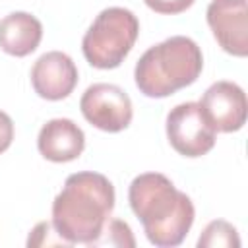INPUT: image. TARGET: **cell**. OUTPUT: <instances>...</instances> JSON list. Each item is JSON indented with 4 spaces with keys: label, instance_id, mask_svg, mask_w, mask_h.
I'll return each mask as SVG.
<instances>
[{
    "label": "cell",
    "instance_id": "cell-3",
    "mask_svg": "<svg viewBox=\"0 0 248 248\" xmlns=\"http://www.w3.org/2000/svg\"><path fill=\"white\" fill-rule=\"evenodd\" d=\"M203 68L200 46L184 35H174L147 48L136 64L134 79L138 89L153 99L169 97L192 85Z\"/></svg>",
    "mask_w": 248,
    "mask_h": 248
},
{
    "label": "cell",
    "instance_id": "cell-5",
    "mask_svg": "<svg viewBox=\"0 0 248 248\" xmlns=\"http://www.w3.org/2000/svg\"><path fill=\"white\" fill-rule=\"evenodd\" d=\"M167 138L172 149L184 157H202L215 145V130L200 103H180L167 114Z\"/></svg>",
    "mask_w": 248,
    "mask_h": 248
},
{
    "label": "cell",
    "instance_id": "cell-11",
    "mask_svg": "<svg viewBox=\"0 0 248 248\" xmlns=\"http://www.w3.org/2000/svg\"><path fill=\"white\" fill-rule=\"evenodd\" d=\"M43 39L41 21L27 12H12L0 21V48L12 56L31 54Z\"/></svg>",
    "mask_w": 248,
    "mask_h": 248
},
{
    "label": "cell",
    "instance_id": "cell-2",
    "mask_svg": "<svg viewBox=\"0 0 248 248\" xmlns=\"http://www.w3.org/2000/svg\"><path fill=\"white\" fill-rule=\"evenodd\" d=\"M114 209V188L105 174H70L52 202V229L68 244L89 246Z\"/></svg>",
    "mask_w": 248,
    "mask_h": 248
},
{
    "label": "cell",
    "instance_id": "cell-10",
    "mask_svg": "<svg viewBox=\"0 0 248 248\" xmlns=\"http://www.w3.org/2000/svg\"><path fill=\"white\" fill-rule=\"evenodd\" d=\"M37 147L45 159L52 163H68L81 155L85 134L70 118H52L41 128Z\"/></svg>",
    "mask_w": 248,
    "mask_h": 248
},
{
    "label": "cell",
    "instance_id": "cell-9",
    "mask_svg": "<svg viewBox=\"0 0 248 248\" xmlns=\"http://www.w3.org/2000/svg\"><path fill=\"white\" fill-rule=\"evenodd\" d=\"M31 83L39 97L60 101L78 85V68L74 60L60 50L45 52L31 68Z\"/></svg>",
    "mask_w": 248,
    "mask_h": 248
},
{
    "label": "cell",
    "instance_id": "cell-16",
    "mask_svg": "<svg viewBox=\"0 0 248 248\" xmlns=\"http://www.w3.org/2000/svg\"><path fill=\"white\" fill-rule=\"evenodd\" d=\"M14 140V122L12 118L0 110V153H4Z\"/></svg>",
    "mask_w": 248,
    "mask_h": 248
},
{
    "label": "cell",
    "instance_id": "cell-15",
    "mask_svg": "<svg viewBox=\"0 0 248 248\" xmlns=\"http://www.w3.org/2000/svg\"><path fill=\"white\" fill-rule=\"evenodd\" d=\"M157 14H180L188 10L194 0H143Z\"/></svg>",
    "mask_w": 248,
    "mask_h": 248
},
{
    "label": "cell",
    "instance_id": "cell-4",
    "mask_svg": "<svg viewBox=\"0 0 248 248\" xmlns=\"http://www.w3.org/2000/svg\"><path fill=\"white\" fill-rule=\"evenodd\" d=\"M140 33L138 17L126 8H105L85 31L81 50L85 60L101 70L122 64Z\"/></svg>",
    "mask_w": 248,
    "mask_h": 248
},
{
    "label": "cell",
    "instance_id": "cell-7",
    "mask_svg": "<svg viewBox=\"0 0 248 248\" xmlns=\"http://www.w3.org/2000/svg\"><path fill=\"white\" fill-rule=\"evenodd\" d=\"M207 25L221 48L232 56L248 54V2L213 0L207 6Z\"/></svg>",
    "mask_w": 248,
    "mask_h": 248
},
{
    "label": "cell",
    "instance_id": "cell-14",
    "mask_svg": "<svg viewBox=\"0 0 248 248\" xmlns=\"http://www.w3.org/2000/svg\"><path fill=\"white\" fill-rule=\"evenodd\" d=\"M54 232H56V231H52V223L43 221V223H39V225L31 231L27 244H29V246H45V244H46V246H68V242H66L64 238H60V236L52 238Z\"/></svg>",
    "mask_w": 248,
    "mask_h": 248
},
{
    "label": "cell",
    "instance_id": "cell-12",
    "mask_svg": "<svg viewBox=\"0 0 248 248\" xmlns=\"http://www.w3.org/2000/svg\"><path fill=\"white\" fill-rule=\"evenodd\" d=\"M238 246H240V238L236 229L223 219L211 221L198 238V248H238Z\"/></svg>",
    "mask_w": 248,
    "mask_h": 248
},
{
    "label": "cell",
    "instance_id": "cell-8",
    "mask_svg": "<svg viewBox=\"0 0 248 248\" xmlns=\"http://www.w3.org/2000/svg\"><path fill=\"white\" fill-rule=\"evenodd\" d=\"M200 107L215 132H236L246 122V93L232 81H215L209 85Z\"/></svg>",
    "mask_w": 248,
    "mask_h": 248
},
{
    "label": "cell",
    "instance_id": "cell-1",
    "mask_svg": "<svg viewBox=\"0 0 248 248\" xmlns=\"http://www.w3.org/2000/svg\"><path fill=\"white\" fill-rule=\"evenodd\" d=\"M128 202L143 225L147 240L159 248L178 246L196 217L192 200L174 188L161 172L136 176L128 190Z\"/></svg>",
    "mask_w": 248,
    "mask_h": 248
},
{
    "label": "cell",
    "instance_id": "cell-6",
    "mask_svg": "<svg viewBox=\"0 0 248 248\" xmlns=\"http://www.w3.org/2000/svg\"><path fill=\"white\" fill-rule=\"evenodd\" d=\"M81 114L103 132H120L130 126L134 110L128 93L114 83H93L79 101Z\"/></svg>",
    "mask_w": 248,
    "mask_h": 248
},
{
    "label": "cell",
    "instance_id": "cell-13",
    "mask_svg": "<svg viewBox=\"0 0 248 248\" xmlns=\"http://www.w3.org/2000/svg\"><path fill=\"white\" fill-rule=\"evenodd\" d=\"M93 246H118V248H134L136 238L132 234V229L128 223L120 219H107V223L101 229V234L89 244Z\"/></svg>",
    "mask_w": 248,
    "mask_h": 248
}]
</instances>
